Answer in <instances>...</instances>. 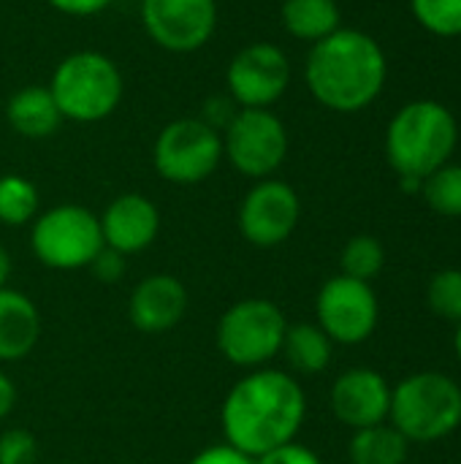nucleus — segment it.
Segmentation results:
<instances>
[{"instance_id":"obj_1","label":"nucleus","mask_w":461,"mask_h":464,"mask_svg":"<svg viewBox=\"0 0 461 464\" xmlns=\"http://www.w3.org/2000/svg\"><path fill=\"white\" fill-rule=\"evenodd\" d=\"M307 397L296 378L280 370H255L223 400L220 421L226 443L258 459L261 454L285 446L302 430Z\"/></svg>"},{"instance_id":"obj_2","label":"nucleus","mask_w":461,"mask_h":464,"mask_svg":"<svg viewBox=\"0 0 461 464\" xmlns=\"http://www.w3.org/2000/svg\"><path fill=\"white\" fill-rule=\"evenodd\" d=\"M386 76L389 63L380 44L353 27H340L312 44L304 63V82L312 98L340 114L372 106L386 87Z\"/></svg>"},{"instance_id":"obj_3","label":"nucleus","mask_w":461,"mask_h":464,"mask_svg":"<svg viewBox=\"0 0 461 464\" xmlns=\"http://www.w3.org/2000/svg\"><path fill=\"white\" fill-rule=\"evenodd\" d=\"M459 128L440 101H413L402 106L386 130V158L399 177L427 179L451 163Z\"/></svg>"},{"instance_id":"obj_4","label":"nucleus","mask_w":461,"mask_h":464,"mask_svg":"<svg viewBox=\"0 0 461 464\" xmlns=\"http://www.w3.org/2000/svg\"><path fill=\"white\" fill-rule=\"evenodd\" d=\"M62 120L101 122L111 117L122 101V71L117 63L95 49H82L62 57L46 84Z\"/></svg>"},{"instance_id":"obj_5","label":"nucleus","mask_w":461,"mask_h":464,"mask_svg":"<svg viewBox=\"0 0 461 464\" xmlns=\"http://www.w3.org/2000/svg\"><path fill=\"white\" fill-rule=\"evenodd\" d=\"M389 419L408 443H437L461 427V386L443 372H416L391 389Z\"/></svg>"},{"instance_id":"obj_6","label":"nucleus","mask_w":461,"mask_h":464,"mask_svg":"<svg viewBox=\"0 0 461 464\" xmlns=\"http://www.w3.org/2000/svg\"><path fill=\"white\" fill-rule=\"evenodd\" d=\"M288 321L269 299H242L217 324V348L236 367H264L283 351Z\"/></svg>"},{"instance_id":"obj_7","label":"nucleus","mask_w":461,"mask_h":464,"mask_svg":"<svg viewBox=\"0 0 461 464\" xmlns=\"http://www.w3.org/2000/svg\"><path fill=\"white\" fill-rule=\"evenodd\" d=\"M30 247L49 269H82L103 247L98 215L82 204H57L35 218Z\"/></svg>"},{"instance_id":"obj_8","label":"nucleus","mask_w":461,"mask_h":464,"mask_svg":"<svg viewBox=\"0 0 461 464\" xmlns=\"http://www.w3.org/2000/svg\"><path fill=\"white\" fill-rule=\"evenodd\" d=\"M220 160L223 136L198 117L171 120L152 144L155 171L174 185H198L209 179Z\"/></svg>"},{"instance_id":"obj_9","label":"nucleus","mask_w":461,"mask_h":464,"mask_svg":"<svg viewBox=\"0 0 461 464\" xmlns=\"http://www.w3.org/2000/svg\"><path fill=\"white\" fill-rule=\"evenodd\" d=\"M220 136L223 158L250 179L272 177L288 158V130L272 109H239Z\"/></svg>"},{"instance_id":"obj_10","label":"nucleus","mask_w":461,"mask_h":464,"mask_svg":"<svg viewBox=\"0 0 461 464\" xmlns=\"http://www.w3.org/2000/svg\"><path fill=\"white\" fill-rule=\"evenodd\" d=\"M226 84L239 109H269L291 84V60L277 44H247L231 57Z\"/></svg>"},{"instance_id":"obj_11","label":"nucleus","mask_w":461,"mask_h":464,"mask_svg":"<svg viewBox=\"0 0 461 464\" xmlns=\"http://www.w3.org/2000/svg\"><path fill=\"white\" fill-rule=\"evenodd\" d=\"M318 326L329 334L331 343L359 345L372 337L380 307L370 283L337 275L323 283L315 299Z\"/></svg>"},{"instance_id":"obj_12","label":"nucleus","mask_w":461,"mask_h":464,"mask_svg":"<svg viewBox=\"0 0 461 464\" xmlns=\"http://www.w3.org/2000/svg\"><path fill=\"white\" fill-rule=\"evenodd\" d=\"M141 24L155 46L190 54L215 35L217 0H141Z\"/></svg>"},{"instance_id":"obj_13","label":"nucleus","mask_w":461,"mask_h":464,"mask_svg":"<svg viewBox=\"0 0 461 464\" xmlns=\"http://www.w3.org/2000/svg\"><path fill=\"white\" fill-rule=\"evenodd\" d=\"M302 201L283 179H258L239 204V231L255 247L283 245L299 226Z\"/></svg>"},{"instance_id":"obj_14","label":"nucleus","mask_w":461,"mask_h":464,"mask_svg":"<svg viewBox=\"0 0 461 464\" xmlns=\"http://www.w3.org/2000/svg\"><path fill=\"white\" fill-rule=\"evenodd\" d=\"M331 411L351 430L383 424L391 411V386L380 372L353 367L334 381Z\"/></svg>"},{"instance_id":"obj_15","label":"nucleus","mask_w":461,"mask_h":464,"mask_svg":"<svg viewBox=\"0 0 461 464\" xmlns=\"http://www.w3.org/2000/svg\"><path fill=\"white\" fill-rule=\"evenodd\" d=\"M98 223L106 247L122 256H136L155 242L160 231V212L147 196L122 193L103 209Z\"/></svg>"},{"instance_id":"obj_16","label":"nucleus","mask_w":461,"mask_h":464,"mask_svg":"<svg viewBox=\"0 0 461 464\" xmlns=\"http://www.w3.org/2000/svg\"><path fill=\"white\" fill-rule=\"evenodd\" d=\"M187 313V291L171 275H152L141 280L128 302L130 324L144 334H163L174 329Z\"/></svg>"},{"instance_id":"obj_17","label":"nucleus","mask_w":461,"mask_h":464,"mask_svg":"<svg viewBox=\"0 0 461 464\" xmlns=\"http://www.w3.org/2000/svg\"><path fill=\"white\" fill-rule=\"evenodd\" d=\"M38 337L41 315L35 304L14 288H0V362L24 359Z\"/></svg>"},{"instance_id":"obj_18","label":"nucleus","mask_w":461,"mask_h":464,"mask_svg":"<svg viewBox=\"0 0 461 464\" xmlns=\"http://www.w3.org/2000/svg\"><path fill=\"white\" fill-rule=\"evenodd\" d=\"M5 120L24 139H46L60 128L62 114H60L49 87L27 84L8 98Z\"/></svg>"},{"instance_id":"obj_19","label":"nucleus","mask_w":461,"mask_h":464,"mask_svg":"<svg viewBox=\"0 0 461 464\" xmlns=\"http://www.w3.org/2000/svg\"><path fill=\"white\" fill-rule=\"evenodd\" d=\"M280 19L293 38L318 44L340 30V5L337 0H283Z\"/></svg>"},{"instance_id":"obj_20","label":"nucleus","mask_w":461,"mask_h":464,"mask_svg":"<svg viewBox=\"0 0 461 464\" xmlns=\"http://www.w3.org/2000/svg\"><path fill=\"white\" fill-rule=\"evenodd\" d=\"M331 340L318 324H296L288 326L283 340V353L288 364L302 375L323 372L331 362Z\"/></svg>"},{"instance_id":"obj_21","label":"nucleus","mask_w":461,"mask_h":464,"mask_svg":"<svg viewBox=\"0 0 461 464\" xmlns=\"http://www.w3.org/2000/svg\"><path fill=\"white\" fill-rule=\"evenodd\" d=\"M410 443L391 424H375L367 430H356L351 440V464H405Z\"/></svg>"},{"instance_id":"obj_22","label":"nucleus","mask_w":461,"mask_h":464,"mask_svg":"<svg viewBox=\"0 0 461 464\" xmlns=\"http://www.w3.org/2000/svg\"><path fill=\"white\" fill-rule=\"evenodd\" d=\"M38 188L22 174L0 177V223L24 226L38 215Z\"/></svg>"},{"instance_id":"obj_23","label":"nucleus","mask_w":461,"mask_h":464,"mask_svg":"<svg viewBox=\"0 0 461 464\" xmlns=\"http://www.w3.org/2000/svg\"><path fill=\"white\" fill-rule=\"evenodd\" d=\"M427 204L446 218H461V166L446 163L424 179L421 188Z\"/></svg>"},{"instance_id":"obj_24","label":"nucleus","mask_w":461,"mask_h":464,"mask_svg":"<svg viewBox=\"0 0 461 464\" xmlns=\"http://www.w3.org/2000/svg\"><path fill=\"white\" fill-rule=\"evenodd\" d=\"M342 275L353 277V280H364L370 283L372 277L380 275L383 264H386V250L375 237H353L345 247H342Z\"/></svg>"},{"instance_id":"obj_25","label":"nucleus","mask_w":461,"mask_h":464,"mask_svg":"<svg viewBox=\"0 0 461 464\" xmlns=\"http://www.w3.org/2000/svg\"><path fill=\"white\" fill-rule=\"evenodd\" d=\"M416 22L443 38L461 35V0H410Z\"/></svg>"},{"instance_id":"obj_26","label":"nucleus","mask_w":461,"mask_h":464,"mask_svg":"<svg viewBox=\"0 0 461 464\" xmlns=\"http://www.w3.org/2000/svg\"><path fill=\"white\" fill-rule=\"evenodd\" d=\"M427 302L443 321L461 324V269H440L427 285Z\"/></svg>"},{"instance_id":"obj_27","label":"nucleus","mask_w":461,"mask_h":464,"mask_svg":"<svg viewBox=\"0 0 461 464\" xmlns=\"http://www.w3.org/2000/svg\"><path fill=\"white\" fill-rule=\"evenodd\" d=\"M38 443L27 430H8L0 435V464H35Z\"/></svg>"},{"instance_id":"obj_28","label":"nucleus","mask_w":461,"mask_h":464,"mask_svg":"<svg viewBox=\"0 0 461 464\" xmlns=\"http://www.w3.org/2000/svg\"><path fill=\"white\" fill-rule=\"evenodd\" d=\"M255 464H323L318 459L315 451H310L307 446L302 443H285V446H277L266 454H261Z\"/></svg>"},{"instance_id":"obj_29","label":"nucleus","mask_w":461,"mask_h":464,"mask_svg":"<svg viewBox=\"0 0 461 464\" xmlns=\"http://www.w3.org/2000/svg\"><path fill=\"white\" fill-rule=\"evenodd\" d=\"M236 111H239V106L231 101V95H215V98H209L206 103H204V111H201V122H206L209 128H215L217 133H223L226 128H228V122L236 117Z\"/></svg>"},{"instance_id":"obj_30","label":"nucleus","mask_w":461,"mask_h":464,"mask_svg":"<svg viewBox=\"0 0 461 464\" xmlns=\"http://www.w3.org/2000/svg\"><path fill=\"white\" fill-rule=\"evenodd\" d=\"M90 269H92V275H95L98 280H103V283H117V280L122 277V272H125V256L103 245L101 253L92 258Z\"/></svg>"},{"instance_id":"obj_31","label":"nucleus","mask_w":461,"mask_h":464,"mask_svg":"<svg viewBox=\"0 0 461 464\" xmlns=\"http://www.w3.org/2000/svg\"><path fill=\"white\" fill-rule=\"evenodd\" d=\"M190 464H255L253 457H247L245 451L228 446V443H217V446H209L204 451H198Z\"/></svg>"},{"instance_id":"obj_32","label":"nucleus","mask_w":461,"mask_h":464,"mask_svg":"<svg viewBox=\"0 0 461 464\" xmlns=\"http://www.w3.org/2000/svg\"><path fill=\"white\" fill-rule=\"evenodd\" d=\"M54 11L68 16H95L106 11L114 0H46Z\"/></svg>"},{"instance_id":"obj_33","label":"nucleus","mask_w":461,"mask_h":464,"mask_svg":"<svg viewBox=\"0 0 461 464\" xmlns=\"http://www.w3.org/2000/svg\"><path fill=\"white\" fill-rule=\"evenodd\" d=\"M14 402H16V386L5 372H0V421L14 411Z\"/></svg>"},{"instance_id":"obj_34","label":"nucleus","mask_w":461,"mask_h":464,"mask_svg":"<svg viewBox=\"0 0 461 464\" xmlns=\"http://www.w3.org/2000/svg\"><path fill=\"white\" fill-rule=\"evenodd\" d=\"M8 277H11V258H8V253L3 250V245H0V288H5Z\"/></svg>"},{"instance_id":"obj_35","label":"nucleus","mask_w":461,"mask_h":464,"mask_svg":"<svg viewBox=\"0 0 461 464\" xmlns=\"http://www.w3.org/2000/svg\"><path fill=\"white\" fill-rule=\"evenodd\" d=\"M454 348H456V356H459L461 362V324L456 326V337H454Z\"/></svg>"}]
</instances>
